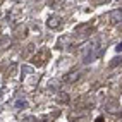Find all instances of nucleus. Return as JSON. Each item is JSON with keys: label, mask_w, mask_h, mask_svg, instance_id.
<instances>
[{"label": "nucleus", "mask_w": 122, "mask_h": 122, "mask_svg": "<svg viewBox=\"0 0 122 122\" xmlns=\"http://www.w3.org/2000/svg\"><path fill=\"white\" fill-rule=\"evenodd\" d=\"M46 60H50V52L48 50H40L31 57V64L36 66V67H43L46 64Z\"/></svg>", "instance_id": "obj_1"}, {"label": "nucleus", "mask_w": 122, "mask_h": 122, "mask_svg": "<svg viewBox=\"0 0 122 122\" xmlns=\"http://www.w3.org/2000/svg\"><path fill=\"white\" fill-rule=\"evenodd\" d=\"M62 22H64V19L60 15H50V17L46 19V26L50 29H59L62 26Z\"/></svg>", "instance_id": "obj_2"}, {"label": "nucleus", "mask_w": 122, "mask_h": 122, "mask_svg": "<svg viewBox=\"0 0 122 122\" xmlns=\"http://www.w3.org/2000/svg\"><path fill=\"white\" fill-rule=\"evenodd\" d=\"M81 77V74L77 71H71V72H67L66 76H64V83H69V84H72V83H76V81Z\"/></svg>", "instance_id": "obj_3"}, {"label": "nucleus", "mask_w": 122, "mask_h": 122, "mask_svg": "<svg viewBox=\"0 0 122 122\" xmlns=\"http://www.w3.org/2000/svg\"><path fill=\"white\" fill-rule=\"evenodd\" d=\"M107 17H108V22H110V24H119V22H120V9L112 10Z\"/></svg>", "instance_id": "obj_4"}, {"label": "nucleus", "mask_w": 122, "mask_h": 122, "mask_svg": "<svg viewBox=\"0 0 122 122\" xmlns=\"http://www.w3.org/2000/svg\"><path fill=\"white\" fill-rule=\"evenodd\" d=\"M55 102L59 103V105H69L71 103V96L67 93H59L55 96Z\"/></svg>", "instance_id": "obj_5"}, {"label": "nucleus", "mask_w": 122, "mask_h": 122, "mask_svg": "<svg viewBox=\"0 0 122 122\" xmlns=\"http://www.w3.org/2000/svg\"><path fill=\"white\" fill-rule=\"evenodd\" d=\"M89 24H81V26L76 28V35H86V31H89Z\"/></svg>", "instance_id": "obj_6"}, {"label": "nucleus", "mask_w": 122, "mask_h": 122, "mask_svg": "<svg viewBox=\"0 0 122 122\" xmlns=\"http://www.w3.org/2000/svg\"><path fill=\"white\" fill-rule=\"evenodd\" d=\"M26 35H28V28H26V26H19V28H17V33H15V36H17V38H24Z\"/></svg>", "instance_id": "obj_7"}, {"label": "nucleus", "mask_w": 122, "mask_h": 122, "mask_svg": "<svg viewBox=\"0 0 122 122\" xmlns=\"http://www.w3.org/2000/svg\"><path fill=\"white\" fill-rule=\"evenodd\" d=\"M14 105H15V108H26L28 107V102L24 100V98H17Z\"/></svg>", "instance_id": "obj_8"}, {"label": "nucleus", "mask_w": 122, "mask_h": 122, "mask_svg": "<svg viewBox=\"0 0 122 122\" xmlns=\"http://www.w3.org/2000/svg\"><path fill=\"white\" fill-rule=\"evenodd\" d=\"M48 88L55 89V88H57V81H52V83H48Z\"/></svg>", "instance_id": "obj_9"}, {"label": "nucleus", "mask_w": 122, "mask_h": 122, "mask_svg": "<svg viewBox=\"0 0 122 122\" xmlns=\"http://www.w3.org/2000/svg\"><path fill=\"white\" fill-rule=\"evenodd\" d=\"M115 50H117V53H120V52H122V45H120V43L115 46Z\"/></svg>", "instance_id": "obj_10"}, {"label": "nucleus", "mask_w": 122, "mask_h": 122, "mask_svg": "<svg viewBox=\"0 0 122 122\" xmlns=\"http://www.w3.org/2000/svg\"><path fill=\"white\" fill-rule=\"evenodd\" d=\"M95 122H105V119H103V117H98V119H96Z\"/></svg>", "instance_id": "obj_11"}, {"label": "nucleus", "mask_w": 122, "mask_h": 122, "mask_svg": "<svg viewBox=\"0 0 122 122\" xmlns=\"http://www.w3.org/2000/svg\"><path fill=\"white\" fill-rule=\"evenodd\" d=\"M2 2H4V0H0V5H2Z\"/></svg>", "instance_id": "obj_12"}, {"label": "nucleus", "mask_w": 122, "mask_h": 122, "mask_svg": "<svg viewBox=\"0 0 122 122\" xmlns=\"http://www.w3.org/2000/svg\"><path fill=\"white\" fill-rule=\"evenodd\" d=\"M15 2H21V0H15Z\"/></svg>", "instance_id": "obj_13"}, {"label": "nucleus", "mask_w": 122, "mask_h": 122, "mask_svg": "<svg viewBox=\"0 0 122 122\" xmlns=\"http://www.w3.org/2000/svg\"><path fill=\"white\" fill-rule=\"evenodd\" d=\"M45 122H50V120H45Z\"/></svg>", "instance_id": "obj_14"}]
</instances>
